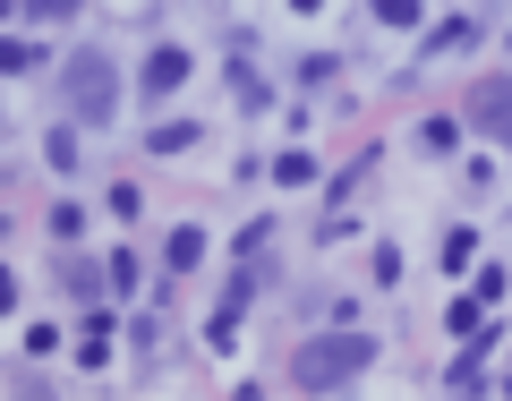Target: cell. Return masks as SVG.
Masks as SVG:
<instances>
[{"instance_id": "1", "label": "cell", "mask_w": 512, "mask_h": 401, "mask_svg": "<svg viewBox=\"0 0 512 401\" xmlns=\"http://www.w3.org/2000/svg\"><path fill=\"white\" fill-rule=\"evenodd\" d=\"M367 359H376L367 333H316V342L291 350V384H299V393H333V384H350Z\"/></svg>"}, {"instance_id": "2", "label": "cell", "mask_w": 512, "mask_h": 401, "mask_svg": "<svg viewBox=\"0 0 512 401\" xmlns=\"http://www.w3.org/2000/svg\"><path fill=\"white\" fill-rule=\"evenodd\" d=\"M60 94H69V111L77 120H111V111H120V77H111V52H77L69 69H60Z\"/></svg>"}, {"instance_id": "3", "label": "cell", "mask_w": 512, "mask_h": 401, "mask_svg": "<svg viewBox=\"0 0 512 401\" xmlns=\"http://www.w3.org/2000/svg\"><path fill=\"white\" fill-rule=\"evenodd\" d=\"M478 128H487L495 146H512V77H487V86H478Z\"/></svg>"}, {"instance_id": "4", "label": "cell", "mask_w": 512, "mask_h": 401, "mask_svg": "<svg viewBox=\"0 0 512 401\" xmlns=\"http://www.w3.org/2000/svg\"><path fill=\"white\" fill-rule=\"evenodd\" d=\"M188 86V52H180V43H154V52H146V103H154V94H180Z\"/></svg>"}, {"instance_id": "5", "label": "cell", "mask_w": 512, "mask_h": 401, "mask_svg": "<svg viewBox=\"0 0 512 401\" xmlns=\"http://www.w3.org/2000/svg\"><path fill=\"white\" fill-rule=\"evenodd\" d=\"M163 265H171V274H188V265H205V231H197V222H180V231L163 239Z\"/></svg>"}, {"instance_id": "6", "label": "cell", "mask_w": 512, "mask_h": 401, "mask_svg": "<svg viewBox=\"0 0 512 401\" xmlns=\"http://www.w3.org/2000/svg\"><path fill=\"white\" fill-rule=\"evenodd\" d=\"M60 282H69V291L86 299V308H94V291H111V282H103V265H86V256H69V265H60Z\"/></svg>"}, {"instance_id": "7", "label": "cell", "mask_w": 512, "mask_h": 401, "mask_svg": "<svg viewBox=\"0 0 512 401\" xmlns=\"http://www.w3.org/2000/svg\"><path fill=\"white\" fill-rule=\"evenodd\" d=\"M35 43H26V35H0V77H26V69H35Z\"/></svg>"}, {"instance_id": "8", "label": "cell", "mask_w": 512, "mask_h": 401, "mask_svg": "<svg viewBox=\"0 0 512 401\" xmlns=\"http://www.w3.org/2000/svg\"><path fill=\"white\" fill-rule=\"evenodd\" d=\"M470 43H478V18H453V26L427 35V52H470Z\"/></svg>"}, {"instance_id": "9", "label": "cell", "mask_w": 512, "mask_h": 401, "mask_svg": "<svg viewBox=\"0 0 512 401\" xmlns=\"http://www.w3.org/2000/svg\"><path fill=\"white\" fill-rule=\"evenodd\" d=\"M444 325H453V333H470V342H478V333H487V308H478V299H453V308H444Z\"/></svg>"}, {"instance_id": "10", "label": "cell", "mask_w": 512, "mask_h": 401, "mask_svg": "<svg viewBox=\"0 0 512 401\" xmlns=\"http://www.w3.org/2000/svg\"><path fill=\"white\" fill-rule=\"evenodd\" d=\"M103 282H111V291H137V282H146V265H137V256H103Z\"/></svg>"}, {"instance_id": "11", "label": "cell", "mask_w": 512, "mask_h": 401, "mask_svg": "<svg viewBox=\"0 0 512 401\" xmlns=\"http://www.w3.org/2000/svg\"><path fill=\"white\" fill-rule=\"evenodd\" d=\"M180 146H197V120H163L154 128V154H180Z\"/></svg>"}, {"instance_id": "12", "label": "cell", "mask_w": 512, "mask_h": 401, "mask_svg": "<svg viewBox=\"0 0 512 401\" xmlns=\"http://www.w3.org/2000/svg\"><path fill=\"white\" fill-rule=\"evenodd\" d=\"M470 256H478V239H470V231H444V256H436L444 274H461V265H470Z\"/></svg>"}, {"instance_id": "13", "label": "cell", "mask_w": 512, "mask_h": 401, "mask_svg": "<svg viewBox=\"0 0 512 401\" xmlns=\"http://www.w3.org/2000/svg\"><path fill=\"white\" fill-rule=\"evenodd\" d=\"M43 154H52V171H77V128H52V137H43Z\"/></svg>"}, {"instance_id": "14", "label": "cell", "mask_w": 512, "mask_h": 401, "mask_svg": "<svg viewBox=\"0 0 512 401\" xmlns=\"http://www.w3.org/2000/svg\"><path fill=\"white\" fill-rule=\"evenodd\" d=\"M274 180H282V188H308V180H316V163H308V154L291 146V154H282V163H274Z\"/></svg>"}, {"instance_id": "15", "label": "cell", "mask_w": 512, "mask_h": 401, "mask_svg": "<svg viewBox=\"0 0 512 401\" xmlns=\"http://www.w3.org/2000/svg\"><path fill=\"white\" fill-rule=\"evenodd\" d=\"M18 308V274H9V265H0V316Z\"/></svg>"}]
</instances>
